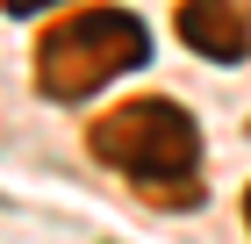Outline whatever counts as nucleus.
Segmentation results:
<instances>
[{"instance_id":"nucleus-5","label":"nucleus","mask_w":251,"mask_h":244,"mask_svg":"<svg viewBox=\"0 0 251 244\" xmlns=\"http://www.w3.org/2000/svg\"><path fill=\"white\" fill-rule=\"evenodd\" d=\"M244 223H251V194H244Z\"/></svg>"},{"instance_id":"nucleus-3","label":"nucleus","mask_w":251,"mask_h":244,"mask_svg":"<svg viewBox=\"0 0 251 244\" xmlns=\"http://www.w3.org/2000/svg\"><path fill=\"white\" fill-rule=\"evenodd\" d=\"M179 36H187V51L215 57V65H237L251 51V22L237 15L230 0H187L179 7Z\"/></svg>"},{"instance_id":"nucleus-4","label":"nucleus","mask_w":251,"mask_h":244,"mask_svg":"<svg viewBox=\"0 0 251 244\" xmlns=\"http://www.w3.org/2000/svg\"><path fill=\"white\" fill-rule=\"evenodd\" d=\"M43 7H58V0H7V15H43Z\"/></svg>"},{"instance_id":"nucleus-2","label":"nucleus","mask_w":251,"mask_h":244,"mask_svg":"<svg viewBox=\"0 0 251 244\" xmlns=\"http://www.w3.org/2000/svg\"><path fill=\"white\" fill-rule=\"evenodd\" d=\"M94 158L129 172L136 187H165V180H187L201 165V130L173 101H129L108 122H94Z\"/></svg>"},{"instance_id":"nucleus-1","label":"nucleus","mask_w":251,"mask_h":244,"mask_svg":"<svg viewBox=\"0 0 251 244\" xmlns=\"http://www.w3.org/2000/svg\"><path fill=\"white\" fill-rule=\"evenodd\" d=\"M136 65H151V29L122 7H86V15L58 22L36 51V86L50 101H86L100 94L108 79L136 72Z\"/></svg>"}]
</instances>
